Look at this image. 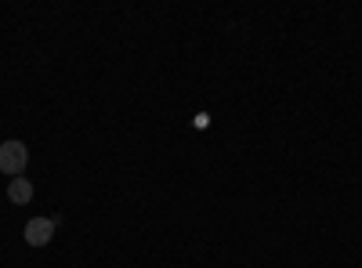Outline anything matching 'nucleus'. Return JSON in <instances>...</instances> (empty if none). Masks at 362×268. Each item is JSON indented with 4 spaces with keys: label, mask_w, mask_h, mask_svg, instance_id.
<instances>
[{
    "label": "nucleus",
    "mask_w": 362,
    "mask_h": 268,
    "mask_svg": "<svg viewBox=\"0 0 362 268\" xmlns=\"http://www.w3.org/2000/svg\"><path fill=\"white\" fill-rule=\"evenodd\" d=\"M25 163H29V148H25V141H18V138L0 141V174L22 177Z\"/></svg>",
    "instance_id": "1"
},
{
    "label": "nucleus",
    "mask_w": 362,
    "mask_h": 268,
    "mask_svg": "<svg viewBox=\"0 0 362 268\" xmlns=\"http://www.w3.org/2000/svg\"><path fill=\"white\" fill-rule=\"evenodd\" d=\"M54 228H58V218H33V221H25V243L29 247H47Z\"/></svg>",
    "instance_id": "2"
},
{
    "label": "nucleus",
    "mask_w": 362,
    "mask_h": 268,
    "mask_svg": "<svg viewBox=\"0 0 362 268\" xmlns=\"http://www.w3.org/2000/svg\"><path fill=\"white\" fill-rule=\"evenodd\" d=\"M8 199L15 203V206H25L29 199H33V182L22 174V177H11L8 182Z\"/></svg>",
    "instance_id": "3"
}]
</instances>
